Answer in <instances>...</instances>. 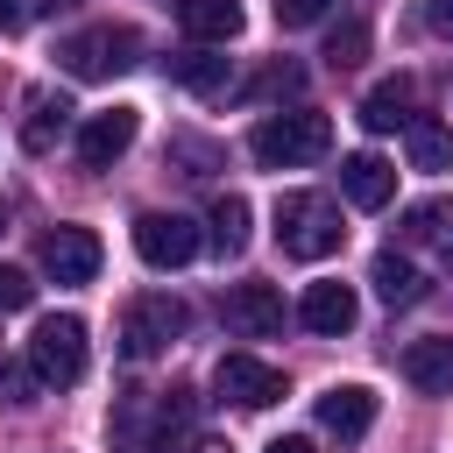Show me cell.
Segmentation results:
<instances>
[{"instance_id":"ffe728a7","label":"cell","mask_w":453,"mask_h":453,"mask_svg":"<svg viewBox=\"0 0 453 453\" xmlns=\"http://www.w3.org/2000/svg\"><path fill=\"white\" fill-rule=\"evenodd\" d=\"M396 234H403V241H418V248L453 255V198H418V205H403Z\"/></svg>"},{"instance_id":"7a4b0ae2","label":"cell","mask_w":453,"mask_h":453,"mask_svg":"<svg viewBox=\"0 0 453 453\" xmlns=\"http://www.w3.org/2000/svg\"><path fill=\"white\" fill-rule=\"evenodd\" d=\"M269 226H276V248L297 255V262H326V255H340V241H347L340 205H333L326 191H283L276 212H269Z\"/></svg>"},{"instance_id":"ba28073f","label":"cell","mask_w":453,"mask_h":453,"mask_svg":"<svg viewBox=\"0 0 453 453\" xmlns=\"http://www.w3.org/2000/svg\"><path fill=\"white\" fill-rule=\"evenodd\" d=\"M198 226L184 219V212H142L134 219V255L149 262V269H184L191 255H198Z\"/></svg>"},{"instance_id":"2e32d148","label":"cell","mask_w":453,"mask_h":453,"mask_svg":"<svg viewBox=\"0 0 453 453\" xmlns=\"http://www.w3.org/2000/svg\"><path fill=\"white\" fill-rule=\"evenodd\" d=\"M177 28L191 42H234L241 35V0H177Z\"/></svg>"},{"instance_id":"52a82bcc","label":"cell","mask_w":453,"mask_h":453,"mask_svg":"<svg viewBox=\"0 0 453 453\" xmlns=\"http://www.w3.org/2000/svg\"><path fill=\"white\" fill-rule=\"evenodd\" d=\"M212 396L234 403V411H269L283 396V368H269L255 354H219L212 361Z\"/></svg>"},{"instance_id":"4fadbf2b","label":"cell","mask_w":453,"mask_h":453,"mask_svg":"<svg viewBox=\"0 0 453 453\" xmlns=\"http://www.w3.org/2000/svg\"><path fill=\"white\" fill-rule=\"evenodd\" d=\"M354 319H361V304H354V290H347V283H311V290L297 297V326H304V333H319V340L354 333Z\"/></svg>"},{"instance_id":"4316f807","label":"cell","mask_w":453,"mask_h":453,"mask_svg":"<svg viewBox=\"0 0 453 453\" xmlns=\"http://www.w3.org/2000/svg\"><path fill=\"white\" fill-rule=\"evenodd\" d=\"M326 7H333V0H276V21H283V28H311Z\"/></svg>"},{"instance_id":"9a60e30c","label":"cell","mask_w":453,"mask_h":453,"mask_svg":"<svg viewBox=\"0 0 453 453\" xmlns=\"http://www.w3.org/2000/svg\"><path fill=\"white\" fill-rule=\"evenodd\" d=\"M340 191H347V205H361V212H382L389 198H396V170L382 163V156H347L340 163Z\"/></svg>"},{"instance_id":"d6986e66","label":"cell","mask_w":453,"mask_h":453,"mask_svg":"<svg viewBox=\"0 0 453 453\" xmlns=\"http://www.w3.org/2000/svg\"><path fill=\"white\" fill-rule=\"evenodd\" d=\"M403 149H411V170H453V127L432 120V113H411L403 120Z\"/></svg>"},{"instance_id":"3957f363","label":"cell","mask_w":453,"mask_h":453,"mask_svg":"<svg viewBox=\"0 0 453 453\" xmlns=\"http://www.w3.org/2000/svg\"><path fill=\"white\" fill-rule=\"evenodd\" d=\"M248 149H255L262 170H297V163H319V156L333 149V120L311 113V106H297V113H269V120H255Z\"/></svg>"},{"instance_id":"8fae6325","label":"cell","mask_w":453,"mask_h":453,"mask_svg":"<svg viewBox=\"0 0 453 453\" xmlns=\"http://www.w3.org/2000/svg\"><path fill=\"white\" fill-rule=\"evenodd\" d=\"M134 127H142V113H134V106L92 113V120L78 127V163H85V170H113V163L134 149Z\"/></svg>"},{"instance_id":"7c38bea8","label":"cell","mask_w":453,"mask_h":453,"mask_svg":"<svg viewBox=\"0 0 453 453\" xmlns=\"http://www.w3.org/2000/svg\"><path fill=\"white\" fill-rule=\"evenodd\" d=\"M319 425H326L340 446H361L368 425H375V389H368V382H333V389L319 396Z\"/></svg>"},{"instance_id":"44dd1931","label":"cell","mask_w":453,"mask_h":453,"mask_svg":"<svg viewBox=\"0 0 453 453\" xmlns=\"http://www.w3.org/2000/svg\"><path fill=\"white\" fill-rule=\"evenodd\" d=\"M177 85H191V92H226V78H234V64L226 57H212L205 42H191V50H177L170 64H163Z\"/></svg>"},{"instance_id":"83f0119b","label":"cell","mask_w":453,"mask_h":453,"mask_svg":"<svg viewBox=\"0 0 453 453\" xmlns=\"http://www.w3.org/2000/svg\"><path fill=\"white\" fill-rule=\"evenodd\" d=\"M425 21H432V35H453V0H425Z\"/></svg>"},{"instance_id":"e0dca14e","label":"cell","mask_w":453,"mask_h":453,"mask_svg":"<svg viewBox=\"0 0 453 453\" xmlns=\"http://www.w3.org/2000/svg\"><path fill=\"white\" fill-rule=\"evenodd\" d=\"M64 127H71V99L64 92H35L28 99V120H21V149L28 156H50L64 142Z\"/></svg>"},{"instance_id":"6da1fadb","label":"cell","mask_w":453,"mask_h":453,"mask_svg":"<svg viewBox=\"0 0 453 453\" xmlns=\"http://www.w3.org/2000/svg\"><path fill=\"white\" fill-rule=\"evenodd\" d=\"M191 389L170 382V389H134L113 403V446L120 453H184L191 439Z\"/></svg>"},{"instance_id":"7402d4cb","label":"cell","mask_w":453,"mask_h":453,"mask_svg":"<svg viewBox=\"0 0 453 453\" xmlns=\"http://www.w3.org/2000/svg\"><path fill=\"white\" fill-rule=\"evenodd\" d=\"M411 120V78L396 71V78H382L368 99H361V127L368 134H389V127H403Z\"/></svg>"},{"instance_id":"f546056e","label":"cell","mask_w":453,"mask_h":453,"mask_svg":"<svg viewBox=\"0 0 453 453\" xmlns=\"http://www.w3.org/2000/svg\"><path fill=\"white\" fill-rule=\"evenodd\" d=\"M269 453H319L304 432H283V439H269Z\"/></svg>"},{"instance_id":"9c48e42d","label":"cell","mask_w":453,"mask_h":453,"mask_svg":"<svg viewBox=\"0 0 453 453\" xmlns=\"http://www.w3.org/2000/svg\"><path fill=\"white\" fill-rule=\"evenodd\" d=\"M219 319L234 340H276L283 333V290L276 283H234L219 297Z\"/></svg>"},{"instance_id":"5bb4252c","label":"cell","mask_w":453,"mask_h":453,"mask_svg":"<svg viewBox=\"0 0 453 453\" xmlns=\"http://www.w3.org/2000/svg\"><path fill=\"white\" fill-rule=\"evenodd\" d=\"M403 382L418 396H453V340L432 333V340H411L403 347Z\"/></svg>"},{"instance_id":"f1b7e54d","label":"cell","mask_w":453,"mask_h":453,"mask_svg":"<svg viewBox=\"0 0 453 453\" xmlns=\"http://www.w3.org/2000/svg\"><path fill=\"white\" fill-rule=\"evenodd\" d=\"M35 14V0H0V28H21Z\"/></svg>"},{"instance_id":"8992f818","label":"cell","mask_w":453,"mask_h":453,"mask_svg":"<svg viewBox=\"0 0 453 453\" xmlns=\"http://www.w3.org/2000/svg\"><path fill=\"white\" fill-rule=\"evenodd\" d=\"M28 361H35V375H42V382L71 389V382L85 375V319H78V311L42 319V326L28 333Z\"/></svg>"},{"instance_id":"484cf974","label":"cell","mask_w":453,"mask_h":453,"mask_svg":"<svg viewBox=\"0 0 453 453\" xmlns=\"http://www.w3.org/2000/svg\"><path fill=\"white\" fill-rule=\"evenodd\" d=\"M28 304H35L28 269H7V262H0V311H28Z\"/></svg>"},{"instance_id":"1f68e13d","label":"cell","mask_w":453,"mask_h":453,"mask_svg":"<svg viewBox=\"0 0 453 453\" xmlns=\"http://www.w3.org/2000/svg\"><path fill=\"white\" fill-rule=\"evenodd\" d=\"M0 234H7V205H0Z\"/></svg>"},{"instance_id":"4dcf8cb0","label":"cell","mask_w":453,"mask_h":453,"mask_svg":"<svg viewBox=\"0 0 453 453\" xmlns=\"http://www.w3.org/2000/svg\"><path fill=\"white\" fill-rule=\"evenodd\" d=\"M191 453H234V446H226V439H198Z\"/></svg>"},{"instance_id":"603a6c76","label":"cell","mask_w":453,"mask_h":453,"mask_svg":"<svg viewBox=\"0 0 453 453\" xmlns=\"http://www.w3.org/2000/svg\"><path fill=\"white\" fill-rule=\"evenodd\" d=\"M205 241H212L219 255H241V248H248V198H241V191H219V198H212Z\"/></svg>"},{"instance_id":"ac0fdd59","label":"cell","mask_w":453,"mask_h":453,"mask_svg":"<svg viewBox=\"0 0 453 453\" xmlns=\"http://www.w3.org/2000/svg\"><path fill=\"white\" fill-rule=\"evenodd\" d=\"M368 283H375V297H382L389 311L425 297V276H418V262H411V255H396V248H382V255L368 262Z\"/></svg>"},{"instance_id":"5b68a950","label":"cell","mask_w":453,"mask_h":453,"mask_svg":"<svg viewBox=\"0 0 453 453\" xmlns=\"http://www.w3.org/2000/svg\"><path fill=\"white\" fill-rule=\"evenodd\" d=\"M184 326H191V311H184L170 290H142V297L120 311V354H127V361H149V354H163Z\"/></svg>"},{"instance_id":"cb8c5ba5","label":"cell","mask_w":453,"mask_h":453,"mask_svg":"<svg viewBox=\"0 0 453 453\" xmlns=\"http://www.w3.org/2000/svg\"><path fill=\"white\" fill-rule=\"evenodd\" d=\"M361 57H368V28H361V21H340V28L326 35V64H333V71H354Z\"/></svg>"},{"instance_id":"30bf717a","label":"cell","mask_w":453,"mask_h":453,"mask_svg":"<svg viewBox=\"0 0 453 453\" xmlns=\"http://www.w3.org/2000/svg\"><path fill=\"white\" fill-rule=\"evenodd\" d=\"M35 262H42L50 283H92V276H99V234H85V226H50Z\"/></svg>"},{"instance_id":"277c9868","label":"cell","mask_w":453,"mask_h":453,"mask_svg":"<svg viewBox=\"0 0 453 453\" xmlns=\"http://www.w3.org/2000/svg\"><path fill=\"white\" fill-rule=\"evenodd\" d=\"M57 64H64L71 78L99 85V78H120V71H134V64H142V35H134L127 21H99V28L64 35V42H57Z\"/></svg>"},{"instance_id":"d4e9b609","label":"cell","mask_w":453,"mask_h":453,"mask_svg":"<svg viewBox=\"0 0 453 453\" xmlns=\"http://www.w3.org/2000/svg\"><path fill=\"white\" fill-rule=\"evenodd\" d=\"M35 382H42V375H35V361H7V368H0V403H14V411H21V403H35Z\"/></svg>"}]
</instances>
